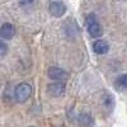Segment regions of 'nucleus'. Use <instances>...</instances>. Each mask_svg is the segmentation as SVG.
Here are the masks:
<instances>
[{
  "label": "nucleus",
  "mask_w": 127,
  "mask_h": 127,
  "mask_svg": "<svg viewBox=\"0 0 127 127\" xmlns=\"http://www.w3.org/2000/svg\"><path fill=\"white\" fill-rule=\"evenodd\" d=\"M32 95V87L27 83H20L14 90V98L18 103L27 102Z\"/></svg>",
  "instance_id": "nucleus-1"
},
{
  "label": "nucleus",
  "mask_w": 127,
  "mask_h": 127,
  "mask_svg": "<svg viewBox=\"0 0 127 127\" xmlns=\"http://www.w3.org/2000/svg\"><path fill=\"white\" fill-rule=\"evenodd\" d=\"M87 28H88L89 34L94 38H98L103 34V28L99 24V22L97 20L94 14H89L87 17Z\"/></svg>",
  "instance_id": "nucleus-2"
},
{
  "label": "nucleus",
  "mask_w": 127,
  "mask_h": 127,
  "mask_svg": "<svg viewBox=\"0 0 127 127\" xmlns=\"http://www.w3.org/2000/svg\"><path fill=\"white\" fill-rule=\"evenodd\" d=\"M65 90H66V87L62 81H55V83H51L48 84L47 87V92L51 97L54 98H57V97H62L65 94Z\"/></svg>",
  "instance_id": "nucleus-3"
},
{
  "label": "nucleus",
  "mask_w": 127,
  "mask_h": 127,
  "mask_svg": "<svg viewBox=\"0 0 127 127\" xmlns=\"http://www.w3.org/2000/svg\"><path fill=\"white\" fill-rule=\"evenodd\" d=\"M50 13L54 15V17H56V18H60V17H62L64 14L66 13V5L64 4L62 1H51V4H50Z\"/></svg>",
  "instance_id": "nucleus-4"
},
{
  "label": "nucleus",
  "mask_w": 127,
  "mask_h": 127,
  "mask_svg": "<svg viewBox=\"0 0 127 127\" xmlns=\"http://www.w3.org/2000/svg\"><path fill=\"white\" fill-rule=\"evenodd\" d=\"M48 78H51L52 80H55V81H64V80H66L67 79V74L66 71H64L60 67H50L48 71Z\"/></svg>",
  "instance_id": "nucleus-5"
},
{
  "label": "nucleus",
  "mask_w": 127,
  "mask_h": 127,
  "mask_svg": "<svg viewBox=\"0 0 127 127\" xmlns=\"http://www.w3.org/2000/svg\"><path fill=\"white\" fill-rule=\"evenodd\" d=\"M15 34V28L10 23H4L0 27V36L3 39H12Z\"/></svg>",
  "instance_id": "nucleus-6"
},
{
  "label": "nucleus",
  "mask_w": 127,
  "mask_h": 127,
  "mask_svg": "<svg viewBox=\"0 0 127 127\" xmlns=\"http://www.w3.org/2000/svg\"><path fill=\"white\" fill-rule=\"evenodd\" d=\"M108 50H109V46H108V43L105 41L98 39V41H95L93 43V51L95 52V54H98V55L107 54Z\"/></svg>",
  "instance_id": "nucleus-7"
},
{
  "label": "nucleus",
  "mask_w": 127,
  "mask_h": 127,
  "mask_svg": "<svg viewBox=\"0 0 127 127\" xmlns=\"http://www.w3.org/2000/svg\"><path fill=\"white\" fill-rule=\"evenodd\" d=\"M114 88L117 90H126L127 89V74H122L114 80Z\"/></svg>",
  "instance_id": "nucleus-8"
},
{
  "label": "nucleus",
  "mask_w": 127,
  "mask_h": 127,
  "mask_svg": "<svg viewBox=\"0 0 127 127\" xmlns=\"http://www.w3.org/2000/svg\"><path fill=\"white\" fill-rule=\"evenodd\" d=\"M79 123L81 126H92L94 123V120L92 118L90 114H87V113H81L79 116Z\"/></svg>",
  "instance_id": "nucleus-9"
},
{
  "label": "nucleus",
  "mask_w": 127,
  "mask_h": 127,
  "mask_svg": "<svg viewBox=\"0 0 127 127\" xmlns=\"http://www.w3.org/2000/svg\"><path fill=\"white\" fill-rule=\"evenodd\" d=\"M6 52H8V46H6V43L0 39V56H4Z\"/></svg>",
  "instance_id": "nucleus-10"
},
{
  "label": "nucleus",
  "mask_w": 127,
  "mask_h": 127,
  "mask_svg": "<svg viewBox=\"0 0 127 127\" xmlns=\"http://www.w3.org/2000/svg\"><path fill=\"white\" fill-rule=\"evenodd\" d=\"M29 127H34V126H29Z\"/></svg>",
  "instance_id": "nucleus-11"
}]
</instances>
